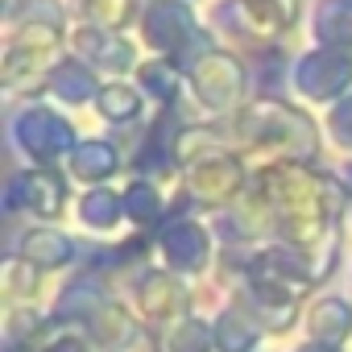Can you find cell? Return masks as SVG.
Segmentation results:
<instances>
[{
    "label": "cell",
    "mask_w": 352,
    "mask_h": 352,
    "mask_svg": "<svg viewBox=\"0 0 352 352\" xmlns=\"http://www.w3.org/2000/svg\"><path fill=\"white\" fill-rule=\"evenodd\" d=\"M100 104H112V120H124V116L137 112V96L124 91V87H108V91L100 96Z\"/></svg>",
    "instance_id": "obj_1"
}]
</instances>
